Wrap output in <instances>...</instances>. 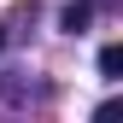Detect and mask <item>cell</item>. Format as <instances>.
Instances as JSON below:
<instances>
[{"label": "cell", "mask_w": 123, "mask_h": 123, "mask_svg": "<svg viewBox=\"0 0 123 123\" xmlns=\"http://www.w3.org/2000/svg\"><path fill=\"white\" fill-rule=\"evenodd\" d=\"M88 12H94V0H76V6H65V18H59V24H65L70 35H82V29H88Z\"/></svg>", "instance_id": "6da1fadb"}, {"label": "cell", "mask_w": 123, "mask_h": 123, "mask_svg": "<svg viewBox=\"0 0 123 123\" xmlns=\"http://www.w3.org/2000/svg\"><path fill=\"white\" fill-rule=\"evenodd\" d=\"M123 70V47H100V76H117Z\"/></svg>", "instance_id": "7a4b0ae2"}, {"label": "cell", "mask_w": 123, "mask_h": 123, "mask_svg": "<svg viewBox=\"0 0 123 123\" xmlns=\"http://www.w3.org/2000/svg\"><path fill=\"white\" fill-rule=\"evenodd\" d=\"M0 47H6V29H0Z\"/></svg>", "instance_id": "3957f363"}]
</instances>
